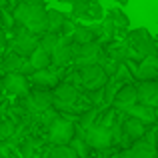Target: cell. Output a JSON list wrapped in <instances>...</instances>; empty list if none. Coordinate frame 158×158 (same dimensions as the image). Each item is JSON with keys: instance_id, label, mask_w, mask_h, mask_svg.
<instances>
[{"instance_id": "836d02e7", "label": "cell", "mask_w": 158, "mask_h": 158, "mask_svg": "<svg viewBox=\"0 0 158 158\" xmlns=\"http://www.w3.org/2000/svg\"><path fill=\"white\" fill-rule=\"evenodd\" d=\"M114 2H118V4H120V6H126V4H128V2H130V0H114Z\"/></svg>"}, {"instance_id": "9c48e42d", "label": "cell", "mask_w": 158, "mask_h": 158, "mask_svg": "<svg viewBox=\"0 0 158 158\" xmlns=\"http://www.w3.org/2000/svg\"><path fill=\"white\" fill-rule=\"evenodd\" d=\"M138 88V102L152 108H158V82L156 80H140Z\"/></svg>"}, {"instance_id": "d590c367", "label": "cell", "mask_w": 158, "mask_h": 158, "mask_svg": "<svg viewBox=\"0 0 158 158\" xmlns=\"http://www.w3.org/2000/svg\"><path fill=\"white\" fill-rule=\"evenodd\" d=\"M154 144H156V150H158V132H156V142Z\"/></svg>"}, {"instance_id": "83f0119b", "label": "cell", "mask_w": 158, "mask_h": 158, "mask_svg": "<svg viewBox=\"0 0 158 158\" xmlns=\"http://www.w3.org/2000/svg\"><path fill=\"white\" fill-rule=\"evenodd\" d=\"M96 116H98V108H90L88 112H84V114L80 116V128L82 130H88L94 124V118H96Z\"/></svg>"}, {"instance_id": "6da1fadb", "label": "cell", "mask_w": 158, "mask_h": 158, "mask_svg": "<svg viewBox=\"0 0 158 158\" xmlns=\"http://www.w3.org/2000/svg\"><path fill=\"white\" fill-rule=\"evenodd\" d=\"M14 20L20 26L28 28L30 32H44L48 30V10L42 4H24L20 2L12 12Z\"/></svg>"}, {"instance_id": "cb8c5ba5", "label": "cell", "mask_w": 158, "mask_h": 158, "mask_svg": "<svg viewBox=\"0 0 158 158\" xmlns=\"http://www.w3.org/2000/svg\"><path fill=\"white\" fill-rule=\"evenodd\" d=\"M48 158H80L76 154V152H74V148L72 146H68V144H66V146H54L52 150H50V154H48Z\"/></svg>"}, {"instance_id": "f546056e", "label": "cell", "mask_w": 158, "mask_h": 158, "mask_svg": "<svg viewBox=\"0 0 158 158\" xmlns=\"http://www.w3.org/2000/svg\"><path fill=\"white\" fill-rule=\"evenodd\" d=\"M102 32H104L108 38L116 34V24L112 22V18H108V16H104V20H102Z\"/></svg>"}, {"instance_id": "2e32d148", "label": "cell", "mask_w": 158, "mask_h": 158, "mask_svg": "<svg viewBox=\"0 0 158 158\" xmlns=\"http://www.w3.org/2000/svg\"><path fill=\"white\" fill-rule=\"evenodd\" d=\"M28 62L32 64V68H34V70L50 68V64H52V52L46 50L44 46H40V44H38V48H36V50L30 54Z\"/></svg>"}, {"instance_id": "8fae6325", "label": "cell", "mask_w": 158, "mask_h": 158, "mask_svg": "<svg viewBox=\"0 0 158 158\" xmlns=\"http://www.w3.org/2000/svg\"><path fill=\"white\" fill-rule=\"evenodd\" d=\"M52 102H54V94L46 92V90H34L32 94H28V106L32 110L44 112L52 106Z\"/></svg>"}, {"instance_id": "4316f807", "label": "cell", "mask_w": 158, "mask_h": 158, "mask_svg": "<svg viewBox=\"0 0 158 158\" xmlns=\"http://www.w3.org/2000/svg\"><path fill=\"white\" fill-rule=\"evenodd\" d=\"M14 132H16V124L12 122V120H2V122H0V138L2 140L12 138Z\"/></svg>"}, {"instance_id": "603a6c76", "label": "cell", "mask_w": 158, "mask_h": 158, "mask_svg": "<svg viewBox=\"0 0 158 158\" xmlns=\"http://www.w3.org/2000/svg\"><path fill=\"white\" fill-rule=\"evenodd\" d=\"M104 16H106V10L102 8L100 0H98V2H92V4H90V8H88V12H86L84 20H90V22H98V20H104Z\"/></svg>"}, {"instance_id": "7402d4cb", "label": "cell", "mask_w": 158, "mask_h": 158, "mask_svg": "<svg viewBox=\"0 0 158 158\" xmlns=\"http://www.w3.org/2000/svg\"><path fill=\"white\" fill-rule=\"evenodd\" d=\"M24 64H26V62H24L22 54L12 52V54H8L6 60H4V70H6V72H22Z\"/></svg>"}, {"instance_id": "44dd1931", "label": "cell", "mask_w": 158, "mask_h": 158, "mask_svg": "<svg viewBox=\"0 0 158 158\" xmlns=\"http://www.w3.org/2000/svg\"><path fill=\"white\" fill-rule=\"evenodd\" d=\"M66 20H68V16L64 12L56 10V8H48V32H58L60 34Z\"/></svg>"}, {"instance_id": "d6a6232c", "label": "cell", "mask_w": 158, "mask_h": 158, "mask_svg": "<svg viewBox=\"0 0 158 158\" xmlns=\"http://www.w3.org/2000/svg\"><path fill=\"white\" fill-rule=\"evenodd\" d=\"M24 4H42V0H20Z\"/></svg>"}, {"instance_id": "f35d334b", "label": "cell", "mask_w": 158, "mask_h": 158, "mask_svg": "<svg viewBox=\"0 0 158 158\" xmlns=\"http://www.w3.org/2000/svg\"><path fill=\"white\" fill-rule=\"evenodd\" d=\"M92 2H98V0H92Z\"/></svg>"}, {"instance_id": "7a4b0ae2", "label": "cell", "mask_w": 158, "mask_h": 158, "mask_svg": "<svg viewBox=\"0 0 158 158\" xmlns=\"http://www.w3.org/2000/svg\"><path fill=\"white\" fill-rule=\"evenodd\" d=\"M76 136V126L70 122L68 118H52L50 128H48V138L54 146H66L72 142V138Z\"/></svg>"}, {"instance_id": "52a82bcc", "label": "cell", "mask_w": 158, "mask_h": 158, "mask_svg": "<svg viewBox=\"0 0 158 158\" xmlns=\"http://www.w3.org/2000/svg\"><path fill=\"white\" fill-rule=\"evenodd\" d=\"M98 54H100V46L96 42L88 44H74V62L78 66H88L98 62Z\"/></svg>"}, {"instance_id": "277c9868", "label": "cell", "mask_w": 158, "mask_h": 158, "mask_svg": "<svg viewBox=\"0 0 158 158\" xmlns=\"http://www.w3.org/2000/svg\"><path fill=\"white\" fill-rule=\"evenodd\" d=\"M80 74H82V82L88 90H96L102 88L106 84V70L100 64H88V66H80Z\"/></svg>"}, {"instance_id": "5bb4252c", "label": "cell", "mask_w": 158, "mask_h": 158, "mask_svg": "<svg viewBox=\"0 0 158 158\" xmlns=\"http://www.w3.org/2000/svg\"><path fill=\"white\" fill-rule=\"evenodd\" d=\"M122 132H124V136H126V138H130V140H140L144 134H146V124H144L142 120L130 116L128 120H124Z\"/></svg>"}, {"instance_id": "ffe728a7", "label": "cell", "mask_w": 158, "mask_h": 158, "mask_svg": "<svg viewBox=\"0 0 158 158\" xmlns=\"http://www.w3.org/2000/svg\"><path fill=\"white\" fill-rule=\"evenodd\" d=\"M72 42L74 44H88V42H96V32L92 26H84L78 24L72 32Z\"/></svg>"}, {"instance_id": "ab89813d", "label": "cell", "mask_w": 158, "mask_h": 158, "mask_svg": "<svg viewBox=\"0 0 158 158\" xmlns=\"http://www.w3.org/2000/svg\"><path fill=\"white\" fill-rule=\"evenodd\" d=\"M0 144H2V138H0Z\"/></svg>"}, {"instance_id": "e575fe53", "label": "cell", "mask_w": 158, "mask_h": 158, "mask_svg": "<svg viewBox=\"0 0 158 158\" xmlns=\"http://www.w3.org/2000/svg\"><path fill=\"white\" fill-rule=\"evenodd\" d=\"M58 2H62V4H72L74 0H58Z\"/></svg>"}, {"instance_id": "3957f363", "label": "cell", "mask_w": 158, "mask_h": 158, "mask_svg": "<svg viewBox=\"0 0 158 158\" xmlns=\"http://www.w3.org/2000/svg\"><path fill=\"white\" fill-rule=\"evenodd\" d=\"M84 136H86L88 146L96 148V150H106L114 142V132L110 130V126H104V124H92L84 132Z\"/></svg>"}, {"instance_id": "5b68a950", "label": "cell", "mask_w": 158, "mask_h": 158, "mask_svg": "<svg viewBox=\"0 0 158 158\" xmlns=\"http://www.w3.org/2000/svg\"><path fill=\"white\" fill-rule=\"evenodd\" d=\"M38 44H40V40H36L34 32H30L28 28L20 26V30L16 32V36H14V52L22 54V56H30V54L38 48Z\"/></svg>"}, {"instance_id": "ba28073f", "label": "cell", "mask_w": 158, "mask_h": 158, "mask_svg": "<svg viewBox=\"0 0 158 158\" xmlns=\"http://www.w3.org/2000/svg\"><path fill=\"white\" fill-rule=\"evenodd\" d=\"M130 40H132L134 50L138 54H142V56H154V54H156L154 42H152L148 30H144V28H138V30L130 32Z\"/></svg>"}, {"instance_id": "484cf974", "label": "cell", "mask_w": 158, "mask_h": 158, "mask_svg": "<svg viewBox=\"0 0 158 158\" xmlns=\"http://www.w3.org/2000/svg\"><path fill=\"white\" fill-rule=\"evenodd\" d=\"M108 18H112V22L116 24V28H128L130 26V20H128V16L124 14L122 10H108Z\"/></svg>"}, {"instance_id": "d4e9b609", "label": "cell", "mask_w": 158, "mask_h": 158, "mask_svg": "<svg viewBox=\"0 0 158 158\" xmlns=\"http://www.w3.org/2000/svg\"><path fill=\"white\" fill-rule=\"evenodd\" d=\"M90 4H92V0H74L70 6H72V18H84L86 12H88Z\"/></svg>"}, {"instance_id": "8992f818", "label": "cell", "mask_w": 158, "mask_h": 158, "mask_svg": "<svg viewBox=\"0 0 158 158\" xmlns=\"http://www.w3.org/2000/svg\"><path fill=\"white\" fill-rule=\"evenodd\" d=\"M2 88H4V92L12 94V96H26L28 80L22 72H8L2 78Z\"/></svg>"}, {"instance_id": "8d00e7d4", "label": "cell", "mask_w": 158, "mask_h": 158, "mask_svg": "<svg viewBox=\"0 0 158 158\" xmlns=\"http://www.w3.org/2000/svg\"><path fill=\"white\" fill-rule=\"evenodd\" d=\"M156 122H158V108H156Z\"/></svg>"}, {"instance_id": "1f68e13d", "label": "cell", "mask_w": 158, "mask_h": 158, "mask_svg": "<svg viewBox=\"0 0 158 158\" xmlns=\"http://www.w3.org/2000/svg\"><path fill=\"white\" fill-rule=\"evenodd\" d=\"M4 46H6V34H4V32L0 30V52L4 50Z\"/></svg>"}, {"instance_id": "7c38bea8", "label": "cell", "mask_w": 158, "mask_h": 158, "mask_svg": "<svg viewBox=\"0 0 158 158\" xmlns=\"http://www.w3.org/2000/svg\"><path fill=\"white\" fill-rule=\"evenodd\" d=\"M70 60H74V44L68 42H58L52 50V64L54 66H64Z\"/></svg>"}, {"instance_id": "d6986e66", "label": "cell", "mask_w": 158, "mask_h": 158, "mask_svg": "<svg viewBox=\"0 0 158 158\" xmlns=\"http://www.w3.org/2000/svg\"><path fill=\"white\" fill-rule=\"evenodd\" d=\"M120 158H156V152L150 146V142H136L130 150H126Z\"/></svg>"}, {"instance_id": "30bf717a", "label": "cell", "mask_w": 158, "mask_h": 158, "mask_svg": "<svg viewBox=\"0 0 158 158\" xmlns=\"http://www.w3.org/2000/svg\"><path fill=\"white\" fill-rule=\"evenodd\" d=\"M134 104H138V88L132 84H126L114 94V106L120 110H128Z\"/></svg>"}, {"instance_id": "4fadbf2b", "label": "cell", "mask_w": 158, "mask_h": 158, "mask_svg": "<svg viewBox=\"0 0 158 158\" xmlns=\"http://www.w3.org/2000/svg\"><path fill=\"white\" fill-rule=\"evenodd\" d=\"M52 94H54V100L60 102V104H64V106L74 104L76 98H78L76 88H74L72 84H68V82H64V84H56V88H54Z\"/></svg>"}, {"instance_id": "ac0fdd59", "label": "cell", "mask_w": 158, "mask_h": 158, "mask_svg": "<svg viewBox=\"0 0 158 158\" xmlns=\"http://www.w3.org/2000/svg\"><path fill=\"white\" fill-rule=\"evenodd\" d=\"M128 116H134V118H138V120H142L144 124H152V122H156V108H152V106H146V104H134L132 108H128Z\"/></svg>"}, {"instance_id": "f1b7e54d", "label": "cell", "mask_w": 158, "mask_h": 158, "mask_svg": "<svg viewBox=\"0 0 158 158\" xmlns=\"http://www.w3.org/2000/svg\"><path fill=\"white\" fill-rule=\"evenodd\" d=\"M60 42V36H58V32H48V34L42 36V40H40V46H44L46 50H54V46Z\"/></svg>"}, {"instance_id": "74e56055", "label": "cell", "mask_w": 158, "mask_h": 158, "mask_svg": "<svg viewBox=\"0 0 158 158\" xmlns=\"http://www.w3.org/2000/svg\"><path fill=\"white\" fill-rule=\"evenodd\" d=\"M0 30H2V18H0Z\"/></svg>"}, {"instance_id": "9a60e30c", "label": "cell", "mask_w": 158, "mask_h": 158, "mask_svg": "<svg viewBox=\"0 0 158 158\" xmlns=\"http://www.w3.org/2000/svg\"><path fill=\"white\" fill-rule=\"evenodd\" d=\"M136 76L140 80H156L158 78V58L156 56H144V60L138 66Z\"/></svg>"}, {"instance_id": "e0dca14e", "label": "cell", "mask_w": 158, "mask_h": 158, "mask_svg": "<svg viewBox=\"0 0 158 158\" xmlns=\"http://www.w3.org/2000/svg\"><path fill=\"white\" fill-rule=\"evenodd\" d=\"M30 78L34 84L42 86V88H48V86H54L58 82V72L54 68H42V70H34L30 74Z\"/></svg>"}, {"instance_id": "4dcf8cb0", "label": "cell", "mask_w": 158, "mask_h": 158, "mask_svg": "<svg viewBox=\"0 0 158 158\" xmlns=\"http://www.w3.org/2000/svg\"><path fill=\"white\" fill-rule=\"evenodd\" d=\"M20 150H22V156L24 158H30L32 152H34V146H32V140H26V142L20 146Z\"/></svg>"}]
</instances>
